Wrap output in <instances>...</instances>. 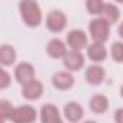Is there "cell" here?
Masks as SVG:
<instances>
[{"mask_svg":"<svg viewBox=\"0 0 123 123\" xmlns=\"http://www.w3.org/2000/svg\"><path fill=\"white\" fill-rule=\"evenodd\" d=\"M43 93V86L38 80H32L31 83L22 87V96L26 100H38Z\"/></svg>","mask_w":123,"mask_h":123,"instance_id":"9c48e42d","label":"cell"},{"mask_svg":"<svg viewBox=\"0 0 123 123\" xmlns=\"http://www.w3.org/2000/svg\"><path fill=\"white\" fill-rule=\"evenodd\" d=\"M101 18L109 23V25H113L119 20L120 18V10L117 6L111 5V3H104V7H103V13H101Z\"/></svg>","mask_w":123,"mask_h":123,"instance_id":"2e32d148","label":"cell"},{"mask_svg":"<svg viewBox=\"0 0 123 123\" xmlns=\"http://www.w3.org/2000/svg\"><path fill=\"white\" fill-rule=\"evenodd\" d=\"M88 32H90V36L93 38L94 42L104 43L109 39V35H110V25L103 18H97V19H93L90 22Z\"/></svg>","mask_w":123,"mask_h":123,"instance_id":"7a4b0ae2","label":"cell"},{"mask_svg":"<svg viewBox=\"0 0 123 123\" xmlns=\"http://www.w3.org/2000/svg\"><path fill=\"white\" fill-rule=\"evenodd\" d=\"M0 110H2V116H3V120H12L13 117V113H15V109L12 107V104L7 101V100H2L0 101Z\"/></svg>","mask_w":123,"mask_h":123,"instance_id":"d6986e66","label":"cell"},{"mask_svg":"<svg viewBox=\"0 0 123 123\" xmlns=\"http://www.w3.org/2000/svg\"><path fill=\"white\" fill-rule=\"evenodd\" d=\"M67 43H68V46H70L73 51L80 52L83 48L87 46L88 38H87V35H86L83 31L74 29V31H71V32H68V35H67Z\"/></svg>","mask_w":123,"mask_h":123,"instance_id":"5b68a950","label":"cell"},{"mask_svg":"<svg viewBox=\"0 0 123 123\" xmlns=\"http://www.w3.org/2000/svg\"><path fill=\"white\" fill-rule=\"evenodd\" d=\"M16 61V51L13 46L3 45L0 48V62L3 65H12Z\"/></svg>","mask_w":123,"mask_h":123,"instance_id":"e0dca14e","label":"cell"},{"mask_svg":"<svg viewBox=\"0 0 123 123\" xmlns=\"http://www.w3.org/2000/svg\"><path fill=\"white\" fill-rule=\"evenodd\" d=\"M84 123H97V122H94V120H86Z\"/></svg>","mask_w":123,"mask_h":123,"instance_id":"cb8c5ba5","label":"cell"},{"mask_svg":"<svg viewBox=\"0 0 123 123\" xmlns=\"http://www.w3.org/2000/svg\"><path fill=\"white\" fill-rule=\"evenodd\" d=\"M119 35L123 38V22L120 23V26H119Z\"/></svg>","mask_w":123,"mask_h":123,"instance_id":"603a6c76","label":"cell"},{"mask_svg":"<svg viewBox=\"0 0 123 123\" xmlns=\"http://www.w3.org/2000/svg\"><path fill=\"white\" fill-rule=\"evenodd\" d=\"M90 109L91 111L97 113V114H101L104 111H107L109 109V98L106 96H101V94H96L90 98Z\"/></svg>","mask_w":123,"mask_h":123,"instance_id":"9a60e30c","label":"cell"},{"mask_svg":"<svg viewBox=\"0 0 123 123\" xmlns=\"http://www.w3.org/2000/svg\"><path fill=\"white\" fill-rule=\"evenodd\" d=\"M36 110L32 106H20L15 109L12 122L13 123H33L36 120Z\"/></svg>","mask_w":123,"mask_h":123,"instance_id":"277c9868","label":"cell"},{"mask_svg":"<svg viewBox=\"0 0 123 123\" xmlns=\"http://www.w3.org/2000/svg\"><path fill=\"white\" fill-rule=\"evenodd\" d=\"M67 26V16L64 12L61 10H52L48 13L46 16V28L54 32V33H58V32H62Z\"/></svg>","mask_w":123,"mask_h":123,"instance_id":"3957f363","label":"cell"},{"mask_svg":"<svg viewBox=\"0 0 123 123\" xmlns=\"http://www.w3.org/2000/svg\"><path fill=\"white\" fill-rule=\"evenodd\" d=\"M104 77H106V73L100 65H90L86 71V80L91 86H100Z\"/></svg>","mask_w":123,"mask_h":123,"instance_id":"4fadbf2b","label":"cell"},{"mask_svg":"<svg viewBox=\"0 0 123 123\" xmlns=\"http://www.w3.org/2000/svg\"><path fill=\"white\" fill-rule=\"evenodd\" d=\"M110 54L116 62H123V42H114L111 45Z\"/></svg>","mask_w":123,"mask_h":123,"instance_id":"ffe728a7","label":"cell"},{"mask_svg":"<svg viewBox=\"0 0 123 123\" xmlns=\"http://www.w3.org/2000/svg\"><path fill=\"white\" fill-rule=\"evenodd\" d=\"M41 122L42 123H62L59 110L54 104H45L41 109Z\"/></svg>","mask_w":123,"mask_h":123,"instance_id":"30bf717a","label":"cell"},{"mask_svg":"<svg viewBox=\"0 0 123 123\" xmlns=\"http://www.w3.org/2000/svg\"><path fill=\"white\" fill-rule=\"evenodd\" d=\"M19 10H20V16L22 20L25 22L26 26L29 28H36L41 25L42 22V12L41 7L36 2L32 0H23L19 3Z\"/></svg>","mask_w":123,"mask_h":123,"instance_id":"6da1fadb","label":"cell"},{"mask_svg":"<svg viewBox=\"0 0 123 123\" xmlns=\"http://www.w3.org/2000/svg\"><path fill=\"white\" fill-rule=\"evenodd\" d=\"M83 114H84L83 107H81L78 103H75V101H70V103H67L65 107H64V116H65V119H67L68 122H71V123L80 122L81 117H83Z\"/></svg>","mask_w":123,"mask_h":123,"instance_id":"8fae6325","label":"cell"},{"mask_svg":"<svg viewBox=\"0 0 123 123\" xmlns=\"http://www.w3.org/2000/svg\"><path fill=\"white\" fill-rule=\"evenodd\" d=\"M10 81H12V78H10L9 73L6 70H2V73H0V88L2 90L7 88L10 86Z\"/></svg>","mask_w":123,"mask_h":123,"instance_id":"44dd1931","label":"cell"},{"mask_svg":"<svg viewBox=\"0 0 123 123\" xmlns=\"http://www.w3.org/2000/svg\"><path fill=\"white\" fill-rule=\"evenodd\" d=\"M15 77H16L18 83H20L22 86L31 83L32 80H35V68H33V65L29 64V62H20L15 70Z\"/></svg>","mask_w":123,"mask_h":123,"instance_id":"8992f818","label":"cell"},{"mask_svg":"<svg viewBox=\"0 0 123 123\" xmlns=\"http://www.w3.org/2000/svg\"><path fill=\"white\" fill-rule=\"evenodd\" d=\"M46 52L51 58H64L67 55V46L61 39H51L48 46H46Z\"/></svg>","mask_w":123,"mask_h":123,"instance_id":"7c38bea8","label":"cell"},{"mask_svg":"<svg viewBox=\"0 0 123 123\" xmlns=\"http://www.w3.org/2000/svg\"><path fill=\"white\" fill-rule=\"evenodd\" d=\"M52 84L56 90L65 91V90H70L74 86V77L70 73L59 71V73H55L52 75Z\"/></svg>","mask_w":123,"mask_h":123,"instance_id":"ba28073f","label":"cell"},{"mask_svg":"<svg viewBox=\"0 0 123 123\" xmlns=\"http://www.w3.org/2000/svg\"><path fill=\"white\" fill-rule=\"evenodd\" d=\"M86 7H87L88 13H91V15H101L104 3L101 2V0H88V2L86 3Z\"/></svg>","mask_w":123,"mask_h":123,"instance_id":"ac0fdd59","label":"cell"},{"mask_svg":"<svg viewBox=\"0 0 123 123\" xmlns=\"http://www.w3.org/2000/svg\"><path fill=\"white\" fill-rule=\"evenodd\" d=\"M114 122L116 123H123V109H117L114 111Z\"/></svg>","mask_w":123,"mask_h":123,"instance_id":"7402d4cb","label":"cell"},{"mask_svg":"<svg viewBox=\"0 0 123 123\" xmlns=\"http://www.w3.org/2000/svg\"><path fill=\"white\" fill-rule=\"evenodd\" d=\"M64 67L70 71H78L84 67V55L77 51H70L64 56Z\"/></svg>","mask_w":123,"mask_h":123,"instance_id":"52a82bcc","label":"cell"},{"mask_svg":"<svg viewBox=\"0 0 123 123\" xmlns=\"http://www.w3.org/2000/svg\"><path fill=\"white\" fill-rule=\"evenodd\" d=\"M120 94H122V97H123V86H122V88H120Z\"/></svg>","mask_w":123,"mask_h":123,"instance_id":"d4e9b609","label":"cell"},{"mask_svg":"<svg viewBox=\"0 0 123 123\" xmlns=\"http://www.w3.org/2000/svg\"><path fill=\"white\" fill-rule=\"evenodd\" d=\"M87 56L91 61H94V62H101V61H104L106 56H107V51H106L103 43L94 42L90 46H87Z\"/></svg>","mask_w":123,"mask_h":123,"instance_id":"5bb4252c","label":"cell"}]
</instances>
